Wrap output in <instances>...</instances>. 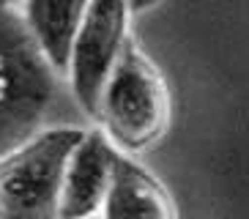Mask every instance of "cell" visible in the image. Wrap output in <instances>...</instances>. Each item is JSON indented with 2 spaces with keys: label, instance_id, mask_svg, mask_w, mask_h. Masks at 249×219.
Segmentation results:
<instances>
[{
  "label": "cell",
  "instance_id": "obj_6",
  "mask_svg": "<svg viewBox=\"0 0 249 219\" xmlns=\"http://www.w3.org/2000/svg\"><path fill=\"white\" fill-rule=\"evenodd\" d=\"M99 219H176V205L156 175L118 151Z\"/></svg>",
  "mask_w": 249,
  "mask_h": 219
},
{
  "label": "cell",
  "instance_id": "obj_3",
  "mask_svg": "<svg viewBox=\"0 0 249 219\" xmlns=\"http://www.w3.org/2000/svg\"><path fill=\"white\" fill-rule=\"evenodd\" d=\"M52 93L55 72L36 50L22 14L0 0V156L30 137Z\"/></svg>",
  "mask_w": 249,
  "mask_h": 219
},
{
  "label": "cell",
  "instance_id": "obj_5",
  "mask_svg": "<svg viewBox=\"0 0 249 219\" xmlns=\"http://www.w3.org/2000/svg\"><path fill=\"white\" fill-rule=\"evenodd\" d=\"M115 153L118 148L102 129L85 131V137L80 140V146L74 148L71 159H69L58 219L99 217L107 186H110Z\"/></svg>",
  "mask_w": 249,
  "mask_h": 219
},
{
  "label": "cell",
  "instance_id": "obj_8",
  "mask_svg": "<svg viewBox=\"0 0 249 219\" xmlns=\"http://www.w3.org/2000/svg\"><path fill=\"white\" fill-rule=\"evenodd\" d=\"M161 0H129V8H132V14H145L151 8H156Z\"/></svg>",
  "mask_w": 249,
  "mask_h": 219
},
{
  "label": "cell",
  "instance_id": "obj_1",
  "mask_svg": "<svg viewBox=\"0 0 249 219\" xmlns=\"http://www.w3.org/2000/svg\"><path fill=\"white\" fill-rule=\"evenodd\" d=\"M96 121L121 153L154 148L170 124V91L137 41H126L99 99Z\"/></svg>",
  "mask_w": 249,
  "mask_h": 219
},
{
  "label": "cell",
  "instance_id": "obj_4",
  "mask_svg": "<svg viewBox=\"0 0 249 219\" xmlns=\"http://www.w3.org/2000/svg\"><path fill=\"white\" fill-rule=\"evenodd\" d=\"M129 0H90L69 60V85L82 112L96 121L99 99L129 41Z\"/></svg>",
  "mask_w": 249,
  "mask_h": 219
},
{
  "label": "cell",
  "instance_id": "obj_9",
  "mask_svg": "<svg viewBox=\"0 0 249 219\" xmlns=\"http://www.w3.org/2000/svg\"><path fill=\"white\" fill-rule=\"evenodd\" d=\"M85 219H99V217H85Z\"/></svg>",
  "mask_w": 249,
  "mask_h": 219
},
{
  "label": "cell",
  "instance_id": "obj_2",
  "mask_svg": "<svg viewBox=\"0 0 249 219\" xmlns=\"http://www.w3.org/2000/svg\"><path fill=\"white\" fill-rule=\"evenodd\" d=\"M82 137L80 126H50L3 153L0 219H58L69 159Z\"/></svg>",
  "mask_w": 249,
  "mask_h": 219
},
{
  "label": "cell",
  "instance_id": "obj_7",
  "mask_svg": "<svg viewBox=\"0 0 249 219\" xmlns=\"http://www.w3.org/2000/svg\"><path fill=\"white\" fill-rule=\"evenodd\" d=\"M90 0H25L22 22L55 74L69 72L74 38L80 33Z\"/></svg>",
  "mask_w": 249,
  "mask_h": 219
}]
</instances>
